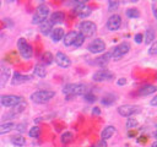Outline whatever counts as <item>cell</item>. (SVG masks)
<instances>
[{"label": "cell", "instance_id": "cell-1", "mask_svg": "<svg viewBox=\"0 0 157 147\" xmlns=\"http://www.w3.org/2000/svg\"><path fill=\"white\" fill-rule=\"evenodd\" d=\"M67 99L74 96H85L87 93V86L83 83H69L63 88Z\"/></svg>", "mask_w": 157, "mask_h": 147}, {"label": "cell", "instance_id": "cell-2", "mask_svg": "<svg viewBox=\"0 0 157 147\" xmlns=\"http://www.w3.org/2000/svg\"><path fill=\"white\" fill-rule=\"evenodd\" d=\"M55 96L54 91H48V89H42V91H36L31 94V99L34 103L38 104H44L47 102H49L53 97Z\"/></svg>", "mask_w": 157, "mask_h": 147}, {"label": "cell", "instance_id": "cell-3", "mask_svg": "<svg viewBox=\"0 0 157 147\" xmlns=\"http://www.w3.org/2000/svg\"><path fill=\"white\" fill-rule=\"evenodd\" d=\"M48 15H49L48 6H45V5L38 6L37 10H36V12H34V15H33V17H32V23L33 24H40L43 21L47 20Z\"/></svg>", "mask_w": 157, "mask_h": 147}, {"label": "cell", "instance_id": "cell-4", "mask_svg": "<svg viewBox=\"0 0 157 147\" xmlns=\"http://www.w3.org/2000/svg\"><path fill=\"white\" fill-rule=\"evenodd\" d=\"M17 49H18V53L21 54V56L23 59H29L32 58V54H33V50H32V47L27 43V40L25 38H20L17 40Z\"/></svg>", "mask_w": 157, "mask_h": 147}, {"label": "cell", "instance_id": "cell-5", "mask_svg": "<svg viewBox=\"0 0 157 147\" xmlns=\"http://www.w3.org/2000/svg\"><path fill=\"white\" fill-rule=\"evenodd\" d=\"M96 24L92 21H83L80 24V33L86 38V37H92L96 33Z\"/></svg>", "mask_w": 157, "mask_h": 147}, {"label": "cell", "instance_id": "cell-6", "mask_svg": "<svg viewBox=\"0 0 157 147\" xmlns=\"http://www.w3.org/2000/svg\"><path fill=\"white\" fill-rule=\"evenodd\" d=\"M21 102H22V98L20 96H15V94H6V96L0 97V103L4 107H7V108L16 107Z\"/></svg>", "mask_w": 157, "mask_h": 147}, {"label": "cell", "instance_id": "cell-7", "mask_svg": "<svg viewBox=\"0 0 157 147\" xmlns=\"http://www.w3.org/2000/svg\"><path fill=\"white\" fill-rule=\"evenodd\" d=\"M113 77H114L113 72H110V71H109V70H107V69H101V70L96 71V72L93 74V76H92L93 81H96V82L110 81Z\"/></svg>", "mask_w": 157, "mask_h": 147}, {"label": "cell", "instance_id": "cell-8", "mask_svg": "<svg viewBox=\"0 0 157 147\" xmlns=\"http://www.w3.org/2000/svg\"><path fill=\"white\" fill-rule=\"evenodd\" d=\"M129 49H130L129 43L123 42V43H120L118 47L114 48V50H113V53H112V56L114 58V60H118V59H120L123 55H125V54L129 51Z\"/></svg>", "mask_w": 157, "mask_h": 147}, {"label": "cell", "instance_id": "cell-9", "mask_svg": "<svg viewBox=\"0 0 157 147\" xmlns=\"http://www.w3.org/2000/svg\"><path fill=\"white\" fill-rule=\"evenodd\" d=\"M139 107L137 105H132V104H125V105H121L118 108V113L121 115V116H131L134 114H136L139 111Z\"/></svg>", "mask_w": 157, "mask_h": 147}, {"label": "cell", "instance_id": "cell-10", "mask_svg": "<svg viewBox=\"0 0 157 147\" xmlns=\"http://www.w3.org/2000/svg\"><path fill=\"white\" fill-rule=\"evenodd\" d=\"M104 49H105V44H104V42H103L102 39H99V38L92 40V42L90 43V45H88V51H91V53H93V54L102 53V51H104Z\"/></svg>", "mask_w": 157, "mask_h": 147}, {"label": "cell", "instance_id": "cell-11", "mask_svg": "<svg viewBox=\"0 0 157 147\" xmlns=\"http://www.w3.org/2000/svg\"><path fill=\"white\" fill-rule=\"evenodd\" d=\"M121 26V17L119 15H112L107 21V28L109 31H117Z\"/></svg>", "mask_w": 157, "mask_h": 147}, {"label": "cell", "instance_id": "cell-12", "mask_svg": "<svg viewBox=\"0 0 157 147\" xmlns=\"http://www.w3.org/2000/svg\"><path fill=\"white\" fill-rule=\"evenodd\" d=\"M55 61L60 67H69L71 65V60L69 59V56L61 51H58L55 55Z\"/></svg>", "mask_w": 157, "mask_h": 147}, {"label": "cell", "instance_id": "cell-13", "mask_svg": "<svg viewBox=\"0 0 157 147\" xmlns=\"http://www.w3.org/2000/svg\"><path fill=\"white\" fill-rule=\"evenodd\" d=\"M75 13L81 18H86L91 15V9L88 6H86L83 2H80L78 6L75 7Z\"/></svg>", "mask_w": 157, "mask_h": 147}, {"label": "cell", "instance_id": "cell-14", "mask_svg": "<svg viewBox=\"0 0 157 147\" xmlns=\"http://www.w3.org/2000/svg\"><path fill=\"white\" fill-rule=\"evenodd\" d=\"M32 77L31 76H27V75H21L20 72H15L13 76H12V80H11V83L12 85H21V83H25L27 81H29Z\"/></svg>", "mask_w": 157, "mask_h": 147}, {"label": "cell", "instance_id": "cell-15", "mask_svg": "<svg viewBox=\"0 0 157 147\" xmlns=\"http://www.w3.org/2000/svg\"><path fill=\"white\" fill-rule=\"evenodd\" d=\"M10 74L11 72H10L9 67H6V66L0 67V88H2L6 85L7 80L10 78Z\"/></svg>", "mask_w": 157, "mask_h": 147}, {"label": "cell", "instance_id": "cell-16", "mask_svg": "<svg viewBox=\"0 0 157 147\" xmlns=\"http://www.w3.org/2000/svg\"><path fill=\"white\" fill-rule=\"evenodd\" d=\"M77 32H75V31H71V32H69L67 34H65L64 36V38H63V40H64V44L66 45V47H70V45H74V43H75V40H76V38H77Z\"/></svg>", "mask_w": 157, "mask_h": 147}, {"label": "cell", "instance_id": "cell-17", "mask_svg": "<svg viewBox=\"0 0 157 147\" xmlns=\"http://www.w3.org/2000/svg\"><path fill=\"white\" fill-rule=\"evenodd\" d=\"M52 29H53V24H52V22H50L49 20H45V21H43V22L39 24V31H40V33L44 34V36L50 34V33H52Z\"/></svg>", "mask_w": 157, "mask_h": 147}, {"label": "cell", "instance_id": "cell-18", "mask_svg": "<svg viewBox=\"0 0 157 147\" xmlns=\"http://www.w3.org/2000/svg\"><path fill=\"white\" fill-rule=\"evenodd\" d=\"M64 18H65L64 12H61V11H56V12H53V13H52L49 21L52 22V24H58V23L64 22Z\"/></svg>", "mask_w": 157, "mask_h": 147}, {"label": "cell", "instance_id": "cell-19", "mask_svg": "<svg viewBox=\"0 0 157 147\" xmlns=\"http://www.w3.org/2000/svg\"><path fill=\"white\" fill-rule=\"evenodd\" d=\"M64 29L63 28H60V27H56V28H53L52 29V33H50V37H52V39L54 40V42H59V40H61L63 38H64Z\"/></svg>", "mask_w": 157, "mask_h": 147}, {"label": "cell", "instance_id": "cell-20", "mask_svg": "<svg viewBox=\"0 0 157 147\" xmlns=\"http://www.w3.org/2000/svg\"><path fill=\"white\" fill-rule=\"evenodd\" d=\"M157 91V87L153 86V85H146L144 87H141L139 89V94L140 96H148V94H152Z\"/></svg>", "mask_w": 157, "mask_h": 147}, {"label": "cell", "instance_id": "cell-21", "mask_svg": "<svg viewBox=\"0 0 157 147\" xmlns=\"http://www.w3.org/2000/svg\"><path fill=\"white\" fill-rule=\"evenodd\" d=\"M114 134H115V127L112 126V125H109V126H107V127L103 129V131H102V134H101V137H102V140L105 141V140L110 138Z\"/></svg>", "mask_w": 157, "mask_h": 147}, {"label": "cell", "instance_id": "cell-22", "mask_svg": "<svg viewBox=\"0 0 157 147\" xmlns=\"http://www.w3.org/2000/svg\"><path fill=\"white\" fill-rule=\"evenodd\" d=\"M110 58H112V53H104L102 56L97 58V60H96V64H97L98 66H105V65L109 62Z\"/></svg>", "mask_w": 157, "mask_h": 147}, {"label": "cell", "instance_id": "cell-23", "mask_svg": "<svg viewBox=\"0 0 157 147\" xmlns=\"http://www.w3.org/2000/svg\"><path fill=\"white\" fill-rule=\"evenodd\" d=\"M13 129H15V124H13V123H5V124H1V125H0V135L7 134V132L12 131Z\"/></svg>", "mask_w": 157, "mask_h": 147}, {"label": "cell", "instance_id": "cell-24", "mask_svg": "<svg viewBox=\"0 0 157 147\" xmlns=\"http://www.w3.org/2000/svg\"><path fill=\"white\" fill-rule=\"evenodd\" d=\"M11 142L15 145V146H23L26 143V140L22 135H13L11 137Z\"/></svg>", "mask_w": 157, "mask_h": 147}, {"label": "cell", "instance_id": "cell-25", "mask_svg": "<svg viewBox=\"0 0 157 147\" xmlns=\"http://www.w3.org/2000/svg\"><path fill=\"white\" fill-rule=\"evenodd\" d=\"M34 75H37V76H39V77H44L45 75H47V70H45V67L43 66V65H36L34 66Z\"/></svg>", "mask_w": 157, "mask_h": 147}, {"label": "cell", "instance_id": "cell-26", "mask_svg": "<svg viewBox=\"0 0 157 147\" xmlns=\"http://www.w3.org/2000/svg\"><path fill=\"white\" fill-rule=\"evenodd\" d=\"M53 60H54V58H53L52 53H49V51H45V53L43 54V56H42V62H43V64H45V65L52 64V62H53Z\"/></svg>", "mask_w": 157, "mask_h": 147}, {"label": "cell", "instance_id": "cell-27", "mask_svg": "<svg viewBox=\"0 0 157 147\" xmlns=\"http://www.w3.org/2000/svg\"><path fill=\"white\" fill-rule=\"evenodd\" d=\"M153 39H155V32L152 29H147L146 31V34H145V40L144 42L146 44H150V43L153 42Z\"/></svg>", "mask_w": 157, "mask_h": 147}, {"label": "cell", "instance_id": "cell-28", "mask_svg": "<svg viewBox=\"0 0 157 147\" xmlns=\"http://www.w3.org/2000/svg\"><path fill=\"white\" fill-rule=\"evenodd\" d=\"M126 16L128 17H130V18H137L139 16H140V12H139V10L137 9H128L126 10Z\"/></svg>", "mask_w": 157, "mask_h": 147}, {"label": "cell", "instance_id": "cell-29", "mask_svg": "<svg viewBox=\"0 0 157 147\" xmlns=\"http://www.w3.org/2000/svg\"><path fill=\"white\" fill-rule=\"evenodd\" d=\"M60 140H61L63 143H69V142L72 141V134H71V132H64V134L61 135Z\"/></svg>", "mask_w": 157, "mask_h": 147}, {"label": "cell", "instance_id": "cell-30", "mask_svg": "<svg viewBox=\"0 0 157 147\" xmlns=\"http://www.w3.org/2000/svg\"><path fill=\"white\" fill-rule=\"evenodd\" d=\"M136 126H137V120H136V119L129 118V119L126 120V127H128V129H134V127H136Z\"/></svg>", "mask_w": 157, "mask_h": 147}, {"label": "cell", "instance_id": "cell-31", "mask_svg": "<svg viewBox=\"0 0 157 147\" xmlns=\"http://www.w3.org/2000/svg\"><path fill=\"white\" fill-rule=\"evenodd\" d=\"M28 134H29V136H31V137H34V138H36V137H38V136H39V134H40V129H39L38 126H33V127L29 130V132H28Z\"/></svg>", "mask_w": 157, "mask_h": 147}, {"label": "cell", "instance_id": "cell-32", "mask_svg": "<svg viewBox=\"0 0 157 147\" xmlns=\"http://www.w3.org/2000/svg\"><path fill=\"white\" fill-rule=\"evenodd\" d=\"M83 42H85V37H83L81 33H78V34H77V38H76V40H75V43H74V45H75L76 48H78V47H81V45L83 44Z\"/></svg>", "mask_w": 157, "mask_h": 147}, {"label": "cell", "instance_id": "cell-33", "mask_svg": "<svg viewBox=\"0 0 157 147\" xmlns=\"http://www.w3.org/2000/svg\"><path fill=\"white\" fill-rule=\"evenodd\" d=\"M148 53H150L151 55H156V54H157V40H155V42L152 43V45H151L150 49H148Z\"/></svg>", "mask_w": 157, "mask_h": 147}, {"label": "cell", "instance_id": "cell-34", "mask_svg": "<svg viewBox=\"0 0 157 147\" xmlns=\"http://www.w3.org/2000/svg\"><path fill=\"white\" fill-rule=\"evenodd\" d=\"M108 6H109V11H115L119 6V2L118 1H109Z\"/></svg>", "mask_w": 157, "mask_h": 147}, {"label": "cell", "instance_id": "cell-35", "mask_svg": "<svg viewBox=\"0 0 157 147\" xmlns=\"http://www.w3.org/2000/svg\"><path fill=\"white\" fill-rule=\"evenodd\" d=\"M85 99H86V102L92 103V102L96 100V97H94V94H92V93H86V94H85Z\"/></svg>", "mask_w": 157, "mask_h": 147}, {"label": "cell", "instance_id": "cell-36", "mask_svg": "<svg viewBox=\"0 0 157 147\" xmlns=\"http://www.w3.org/2000/svg\"><path fill=\"white\" fill-rule=\"evenodd\" d=\"M93 147H107V142H105L104 140H101V141H98Z\"/></svg>", "mask_w": 157, "mask_h": 147}, {"label": "cell", "instance_id": "cell-37", "mask_svg": "<svg viewBox=\"0 0 157 147\" xmlns=\"http://www.w3.org/2000/svg\"><path fill=\"white\" fill-rule=\"evenodd\" d=\"M142 39H144V37H142V34H141V33H139V34H136V36H135V42H136V43H141V42H142Z\"/></svg>", "mask_w": 157, "mask_h": 147}, {"label": "cell", "instance_id": "cell-38", "mask_svg": "<svg viewBox=\"0 0 157 147\" xmlns=\"http://www.w3.org/2000/svg\"><path fill=\"white\" fill-rule=\"evenodd\" d=\"M119 86H123V85H125L126 83V78H120V80H118V82H117Z\"/></svg>", "mask_w": 157, "mask_h": 147}, {"label": "cell", "instance_id": "cell-39", "mask_svg": "<svg viewBox=\"0 0 157 147\" xmlns=\"http://www.w3.org/2000/svg\"><path fill=\"white\" fill-rule=\"evenodd\" d=\"M92 113H93V115H99L101 114V109L99 108H93Z\"/></svg>", "mask_w": 157, "mask_h": 147}, {"label": "cell", "instance_id": "cell-40", "mask_svg": "<svg viewBox=\"0 0 157 147\" xmlns=\"http://www.w3.org/2000/svg\"><path fill=\"white\" fill-rule=\"evenodd\" d=\"M151 105H157V96L151 99Z\"/></svg>", "mask_w": 157, "mask_h": 147}, {"label": "cell", "instance_id": "cell-41", "mask_svg": "<svg viewBox=\"0 0 157 147\" xmlns=\"http://www.w3.org/2000/svg\"><path fill=\"white\" fill-rule=\"evenodd\" d=\"M17 130H18V131H21V132H23V131H25V127H23L22 125H18V127H17Z\"/></svg>", "mask_w": 157, "mask_h": 147}, {"label": "cell", "instance_id": "cell-42", "mask_svg": "<svg viewBox=\"0 0 157 147\" xmlns=\"http://www.w3.org/2000/svg\"><path fill=\"white\" fill-rule=\"evenodd\" d=\"M151 147H157V141H155V142L151 145Z\"/></svg>", "mask_w": 157, "mask_h": 147}, {"label": "cell", "instance_id": "cell-43", "mask_svg": "<svg viewBox=\"0 0 157 147\" xmlns=\"http://www.w3.org/2000/svg\"><path fill=\"white\" fill-rule=\"evenodd\" d=\"M156 137H157V131H156Z\"/></svg>", "mask_w": 157, "mask_h": 147}, {"label": "cell", "instance_id": "cell-44", "mask_svg": "<svg viewBox=\"0 0 157 147\" xmlns=\"http://www.w3.org/2000/svg\"><path fill=\"white\" fill-rule=\"evenodd\" d=\"M156 127H157V125H156Z\"/></svg>", "mask_w": 157, "mask_h": 147}]
</instances>
